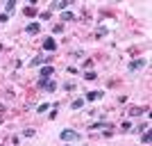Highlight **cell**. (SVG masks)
I'll use <instances>...</instances> for the list:
<instances>
[{
	"mask_svg": "<svg viewBox=\"0 0 152 146\" xmlns=\"http://www.w3.org/2000/svg\"><path fill=\"white\" fill-rule=\"evenodd\" d=\"M143 112H148V107H139V105H136V107L129 110V116H141Z\"/></svg>",
	"mask_w": 152,
	"mask_h": 146,
	"instance_id": "8fae6325",
	"label": "cell"
},
{
	"mask_svg": "<svg viewBox=\"0 0 152 146\" xmlns=\"http://www.w3.org/2000/svg\"><path fill=\"white\" fill-rule=\"evenodd\" d=\"M91 66H93V59H84V71H91Z\"/></svg>",
	"mask_w": 152,
	"mask_h": 146,
	"instance_id": "44dd1931",
	"label": "cell"
},
{
	"mask_svg": "<svg viewBox=\"0 0 152 146\" xmlns=\"http://www.w3.org/2000/svg\"><path fill=\"white\" fill-rule=\"evenodd\" d=\"M45 110H50V105H48V103H41V105L37 107V114H43Z\"/></svg>",
	"mask_w": 152,
	"mask_h": 146,
	"instance_id": "ac0fdd59",
	"label": "cell"
},
{
	"mask_svg": "<svg viewBox=\"0 0 152 146\" xmlns=\"http://www.w3.org/2000/svg\"><path fill=\"white\" fill-rule=\"evenodd\" d=\"M66 71H68V76H77V69H75V66H70V64H68V69H66Z\"/></svg>",
	"mask_w": 152,
	"mask_h": 146,
	"instance_id": "7402d4cb",
	"label": "cell"
},
{
	"mask_svg": "<svg viewBox=\"0 0 152 146\" xmlns=\"http://www.w3.org/2000/svg\"><path fill=\"white\" fill-rule=\"evenodd\" d=\"M61 87H64V89H66V91H68V94H70V91H75V89H77V84L73 82V80H66V82H64Z\"/></svg>",
	"mask_w": 152,
	"mask_h": 146,
	"instance_id": "4fadbf2b",
	"label": "cell"
},
{
	"mask_svg": "<svg viewBox=\"0 0 152 146\" xmlns=\"http://www.w3.org/2000/svg\"><path fill=\"white\" fill-rule=\"evenodd\" d=\"M55 48H57V41H55L52 37L43 41V50H55Z\"/></svg>",
	"mask_w": 152,
	"mask_h": 146,
	"instance_id": "30bf717a",
	"label": "cell"
},
{
	"mask_svg": "<svg viewBox=\"0 0 152 146\" xmlns=\"http://www.w3.org/2000/svg\"><path fill=\"white\" fill-rule=\"evenodd\" d=\"M52 76H55V66L52 64H45L43 69L39 71V80H50Z\"/></svg>",
	"mask_w": 152,
	"mask_h": 146,
	"instance_id": "7a4b0ae2",
	"label": "cell"
},
{
	"mask_svg": "<svg viewBox=\"0 0 152 146\" xmlns=\"http://www.w3.org/2000/svg\"><path fill=\"white\" fill-rule=\"evenodd\" d=\"M84 80H98V73H95V71L93 69H91V71H84Z\"/></svg>",
	"mask_w": 152,
	"mask_h": 146,
	"instance_id": "9a60e30c",
	"label": "cell"
},
{
	"mask_svg": "<svg viewBox=\"0 0 152 146\" xmlns=\"http://www.w3.org/2000/svg\"><path fill=\"white\" fill-rule=\"evenodd\" d=\"M98 98H102L100 89H95V91H86V94H84V101H98Z\"/></svg>",
	"mask_w": 152,
	"mask_h": 146,
	"instance_id": "8992f818",
	"label": "cell"
},
{
	"mask_svg": "<svg viewBox=\"0 0 152 146\" xmlns=\"http://www.w3.org/2000/svg\"><path fill=\"white\" fill-rule=\"evenodd\" d=\"M82 137L80 133H75V130H61V139L64 142H77Z\"/></svg>",
	"mask_w": 152,
	"mask_h": 146,
	"instance_id": "3957f363",
	"label": "cell"
},
{
	"mask_svg": "<svg viewBox=\"0 0 152 146\" xmlns=\"http://www.w3.org/2000/svg\"><path fill=\"white\" fill-rule=\"evenodd\" d=\"M145 64H148V59H145V57L132 59V62L127 64V71H129V73H136V71H139V69H143V66H145Z\"/></svg>",
	"mask_w": 152,
	"mask_h": 146,
	"instance_id": "6da1fadb",
	"label": "cell"
},
{
	"mask_svg": "<svg viewBox=\"0 0 152 146\" xmlns=\"http://www.w3.org/2000/svg\"><path fill=\"white\" fill-rule=\"evenodd\" d=\"M68 7H70V0H57V2H52L50 12H52V9H59V12H66Z\"/></svg>",
	"mask_w": 152,
	"mask_h": 146,
	"instance_id": "5b68a950",
	"label": "cell"
},
{
	"mask_svg": "<svg viewBox=\"0 0 152 146\" xmlns=\"http://www.w3.org/2000/svg\"><path fill=\"white\" fill-rule=\"evenodd\" d=\"M82 107H84V98H75L70 103V110H82Z\"/></svg>",
	"mask_w": 152,
	"mask_h": 146,
	"instance_id": "7c38bea8",
	"label": "cell"
},
{
	"mask_svg": "<svg viewBox=\"0 0 152 146\" xmlns=\"http://www.w3.org/2000/svg\"><path fill=\"white\" fill-rule=\"evenodd\" d=\"M23 135H25V137H34V130H32V128H25V130H23Z\"/></svg>",
	"mask_w": 152,
	"mask_h": 146,
	"instance_id": "603a6c76",
	"label": "cell"
},
{
	"mask_svg": "<svg viewBox=\"0 0 152 146\" xmlns=\"http://www.w3.org/2000/svg\"><path fill=\"white\" fill-rule=\"evenodd\" d=\"M64 146H70V144H64Z\"/></svg>",
	"mask_w": 152,
	"mask_h": 146,
	"instance_id": "484cf974",
	"label": "cell"
},
{
	"mask_svg": "<svg viewBox=\"0 0 152 146\" xmlns=\"http://www.w3.org/2000/svg\"><path fill=\"white\" fill-rule=\"evenodd\" d=\"M43 89L52 94V91L57 89V80H55V78H50V80H45V82H43Z\"/></svg>",
	"mask_w": 152,
	"mask_h": 146,
	"instance_id": "ba28073f",
	"label": "cell"
},
{
	"mask_svg": "<svg viewBox=\"0 0 152 146\" xmlns=\"http://www.w3.org/2000/svg\"><path fill=\"white\" fill-rule=\"evenodd\" d=\"M23 14H25V16H34V14H37V9H34V7H25V9H23Z\"/></svg>",
	"mask_w": 152,
	"mask_h": 146,
	"instance_id": "d6986e66",
	"label": "cell"
},
{
	"mask_svg": "<svg viewBox=\"0 0 152 146\" xmlns=\"http://www.w3.org/2000/svg\"><path fill=\"white\" fill-rule=\"evenodd\" d=\"M25 32H27V34H39V32H41V25H39V23H27Z\"/></svg>",
	"mask_w": 152,
	"mask_h": 146,
	"instance_id": "52a82bcc",
	"label": "cell"
},
{
	"mask_svg": "<svg viewBox=\"0 0 152 146\" xmlns=\"http://www.w3.org/2000/svg\"><path fill=\"white\" fill-rule=\"evenodd\" d=\"M148 128H150V123H148V121H143L141 126H136V133H148Z\"/></svg>",
	"mask_w": 152,
	"mask_h": 146,
	"instance_id": "e0dca14e",
	"label": "cell"
},
{
	"mask_svg": "<svg viewBox=\"0 0 152 146\" xmlns=\"http://www.w3.org/2000/svg\"><path fill=\"white\" fill-rule=\"evenodd\" d=\"M98 128H111L109 121H95V123H89V130H98Z\"/></svg>",
	"mask_w": 152,
	"mask_h": 146,
	"instance_id": "9c48e42d",
	"label": "cell"
},
{
	"mask_svg": "<svg viewBox=\"0 0 152 146\" xmlns=\"http://www.w3.org/2000/svg\"><path fill=\"white\" fill-rule=\"evenodd\" d=\"M7 19H9L7 14H0V23H7Z\"/></svg>",
	"mask_w": 152,
	"mask_h": 146,
	"instance_id": "d4e9b609",
	"label": "cell"
},
{
	"mask_svg": "<svg viewBox=\"0 0 152 146\" xmlns=\"http://www.w3.org/2000/svg\"><path fill=\"white\" fill-rule=\"evenodd\" d=\"M121 128H123V130H129V128H132V123H129V121H123Z\"/></svg>",
	"mask_w": 152,
	"mask_h": 146,
	"instance_id": "cb8c5ba5",
	"label": "cell"
},
{
	"mask_svg": "<svg viewBox=\"0 0 152 146\" xmlns=\"http://www.w3.org/2000/svg\"><path fill=\"white\" fill-rule=\"evenodd\" d=\"M61 21H64V23H70V21H75V14H73V12H64V14H61Z\"/></svg>",
	"mask_w": 152,
	"mask_h": 146,
	"instance_id": "2e32d148",
	"label": "cell"
},
{
	"mask_svg": "<svg viewBox=\"0 0 152 146\" xmlns=\"http://www.w3.org/2000/svg\"><path fill=\"white\" fill-rule=\"evenodd\" d=\"M41 64H52V57H43V55H39V57L30 59V66L34 69V66H41Z\"/></svg>",
	"mask_w": 152,
	"mask_h": 146,
	"instance_id": "277c9868",
	"label": "cell"
},
{
	"mask_svg": "<svg viewBox=\"0 0 152 146\" xmlns=\"http://www.w3.org/2000/svg\"><path fill=\"white\" fill-rule=\"evenodd\" d=\"M14 9H16V0H7V2H5V14L14 12Z\"/></svg>",
	"mask_w": 152,
	"mask_h": 146,
	"instance_id": "5bb4252c",
	"label": "cell"
},
{
	"mask_svg": "<svg viewBox=\"0 0 152 146\" xmlns=\"http://www.w3.org/2000/svg\"><path fill=\"white\" fill-rule=\"evenodd\" d=\"M141 142H143V144H150V133H141Z\"/></svg>",
	"mask_w": 152,
	"mask_h": 146,
	"instance_id": "ffe728a7",
	"label": "cell"
}]
</instances>
